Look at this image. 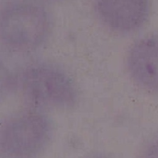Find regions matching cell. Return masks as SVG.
Masks as SVG:
<instances>
[{
  "label": "cell",
  "instance_id": "5",
  "mask_svg": "<svg viewBox=\"0 0 158 158\" xmlns=\"http://www.w3.org/2000/svg\"><path fill=\"white\" fill-rule=\"evenodd\" d=\"M44 133V124L38 118H25L16 122L7 131L8 147L15 153H26L35 148Z\"/></svg>",
  "mask_w": 158,
  "mask_h": 158
},
{
  "label": "cell",
  "instance_id": "4",
  "mask_svg": "<svg viewBox=\"0 0 158 158\" xmlns=\"http://www.w3.org/2000/svg\"><path fill=\"white\" fill-rule=\"evenodd\" d=\"M127 66L132 80L143 89L158 94V38H144L130 50Z\"/></svg>",
  "mask_w": 158,
  "mask_h": 158
},
{
  "label": "cell",
  "instance_id": "3",
  "mask_svg": "<svg viewBox=\"0 0 158 158\" xmlns=\"http://www.w3.org/2000/svg\"><path fill=\"white\" fill-rule=\"evenodd\" d=\"M94 6L102 23L118 33L140 30L150 14L149 0H95Z\"/></svg>",
  "mask_w": 158,
  "mask_h": 158
},
{
  "label": "cell",
  "instance_id": "2",
  "mask_svg": "<svg viewBox=\"0 0 158 158\" xmlns=\"http://www.w3.org/2000/svg\"><path fill=\"white\" fill-rule=\"evenodd\" d=\"M19 87L31 101L44 105L67 106L76 98L75 86L59 68L49 63H35L19 76Z\"/></svg>",
  "mask_w": 158,
  "mask_h": 158
},
{
  "label": "cell",
  "instance_id": "1",
  "mask_svg": "<svg viewBox=\"0 0 158 158\" xmlns=\"http://www.w3.org/2000/svg\"><path fill=\"white\" fill-rule=\"evenodd\" d=\"M51 31V18L36 0H12L1 11L0 38L3 45L15 52L37 49Z\"/></svg>",
  "mask_w": 158,
  "mask_h": 158
}]
</instances>
